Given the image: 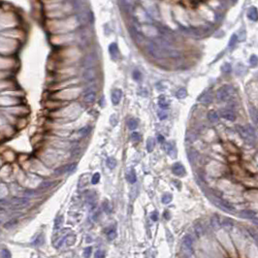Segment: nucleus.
Masks as SVG:
<instances>
[{
    "mask_svg": "<svg viewBox=\"0 0 258 258\" xmlns=\"http://www.w3.org/2000/svg\"><path fill=\"white\" fill-rule=\"evenodd\" d=\"M78 23L77 18L69 16L62 18H50L47 23V27L53 33L63 34L74 31L78 27Z\"/></svg>",
    "mask_w": 258,
    "mask_h": 258,
    "instance_id": "1",
    "label": "nucleus"
},
{
    "mask_svg": "<svg viewBox=\"0 0 258 258\" xmlns=\"http://www.w3.org/2000/svg\"><path fill=\"white\" fill-rule=\"evenodd\" d=\"M47 15L49 18H62L72 16L74 13L72 5L68 2H55L47 4Z\"/></svg>",
    "mask_w": 258,
    "mask_h": 258,
    "instance_id": "2",
    "label": "nucleus"
},
{
    "mask_svg": "<svg viewBox=\"0 0 258 258\" xmlns=\"http://www.w3.org/2000/svg\"><path fill=\"white\" fill-rule=\"evenodd\" d=\"M146 50L151 56L155 58H165V57H178L180 53L169 47H162L154 42H149L146 45Z\"/></svg>",
    "mask_w": 258,
    "mask_h": 258,
    "instance_id": "3",
    "label": "nucleus"
},
{
    "mask_svg": "<svg viewBox=\"0 0 258 258\" xmlns=\"http://www.w3.org/2000/svg\"><path fill=\"white\" fill-rule=\"evenodd\" d=\"M237 131L247 144H254V142H255L256 140L255 131H254V129L250 125H246V126L238 125Z\"/></svg>",
    "mask_w": 258,
    "mask_h": 258,
    "instance_id": "4",
    "label": "nucleus"
},
{
    "mask_svg": "<svg viewBox=\"0 0 258 258\" xmlns=\"http://www.w3.org/2000/svg\"><path fill=\"white\" fill-rule=\"evenodd\" d=\"M216 97H217L218 100L223 102L230 101L235 97V90L231 85H224L217 90Z\"/></svg>",
    "mask_w": 258,
    "mask_h": 258,
    "instance_id": "5",
    "label": "nucleus"
},
{
    "mask_svg": "<svg viewBox=\"0 0 258 258\" xmlns=\"http://www.w3.org/2000/svg\"><path fill=\"white\" fill-rule=\"evenodd\" d=\"M181 249L187 255H191L193 253V240L190 235H186L181 242Z\"/></svg>",
    "mask_w": 258,
    "mask_h": 258,
    "instance_id": "6",
    "label": "nucleus"
},
{
    "mask_svg": "<svg viewBox=\"0 0 258 258\" xmlns=\"http://www.w3.org/2000/svg\"><path fill=\"white\" fill-rule=\"evenodd\" d=\"M134 15H135V18H137V21L141 23H149V21H151V18H149V16L148 15V13L141 7H137L135 9Z\"/></svg>",
    "mask_w": 258,
    "mask_h": 258,
    "instance_id": "7",
    "label": "nucleus"
},
{
    "mask_svg": "<svg viewBox=\"0 0 258 258\" xmlns=\"http://www.w3.org/2000/svg\"><path fill=\"white\" fill-rule=\"evenodd\" d=\"M28 203H29V201L24 198V197H14L12 200H11V206L13 207V208L15 209H21L23 208V207H26L28 205Z\"/></svg>",
    "mask_w": 258,
    "mask_h": 258,
    "instance_id": "8",
    "label": "nucleus"
},
{
    "mask_svg": "<svg viewBox=\"0 0 258 258\" xmlns=\"http://www.w3.org/2000/svg\"><path fill=\"white\" fill-rule=\"evenodd\" d=\"M172 171L173 173L178 177H183L186 175V169H184L183 165L181 163V162H177L173 165L172 167Z\"/></svg>",
    "mask_w": 258,
    "mask_h": 258,
    "instance_id": "9",
    "label": "nucleus"
},
{
    "mask_svg": "<svg viewBox=\"0 0 258 258\" xmlns=\"http://www.w3.org/2000/svg\"><path fill=\"white\" fill-rule=\"evenodd\" d=\"M215 203L216 206L220 207L222 210H225V211H228V212H234L235 211V207L232 206L230 203L224 201V200L219 199L218 201H215Z\"/></svg>",
    "mask_w": 258,
    "mask_h": 258,
    "instance_id": "10",
    "label": "nucleus"
},
{
    "mask_svg": "<svg viewBox=\"0 0 258 258\" xmlns=\"http://www.w3.org/2000/svg\"><path fill=\"white\" fill-rule=\"evenodd\" d=\"M220 116H221V117H223L224 119L229 120V122H234V120L236 119V116H235V114L233 113V111L229 110V109L221 110L220 111Z\"/></svg>",
    "mask_w": 258,
    "mask_h": 258,
    "instance_id": "11",
    "label": "nucleus"
},
{
    "mask_svg": "<svg viewBox=\"0 0 258 258\" xmlns=\"http://www.w3.org/2000/svg\"><path fill=\"white\" fill-rule=\"evenodd\" d=\"M122 90H119V88L113 90L112 95H111V99H112V102L114 105L119 104L120 100H122Z\"/></svg>",
    "mask_w": 258,
    "mask_h": 258,
    "instance_id": "12",
    "label": "nucleus"
},
{
    "mask_svg": "<svg viewBox=\"0 0 258 258\" xmlns=\"http://www.w3.org/2000/svg\"><path fill=\"white\" fill-rule=\"evenodd\" d=\"M247 17L249 20L253 21H258V11L256 7H254V6H251V7L248 9L247 11Z\"/></svg>",
    "mask_w": 258,
    "mask_h": 258,
    "instance_id": "13",
    "label": "nucleus"
},
{
    "mask_svg": "<svg viewBox=\"0 0 258 258\" xmlns=\"http://www.w3.org/2000/svg\"><path fill=\"white\" fill-rule=\"evenodd\" d=\"M96 99V93L94 91H90L87 93L85 94L84 96V101L87 104H92L93 102Z\"/></svg>",
    "mask_w": 258,
    "mask_h": 258,
    "instance_id": "14",
    "label": "nucleus"
},
{
    "mask_svg": "<svg viewBox=\"0 0 258 258\" xmlns=\"http://www.w3.org/2000/svg\"><path fill=\"white\" fill-rule=\"evenodd\" d=\"M169 104H170V102H169L166 96H164V95H160V96H159L158 106L160 107L161 109H167V108L169 107Z\"/></svg>",
    "mask_w": 258,
    "mask_h": 258,
    "instance_id": "15",
    "label": "nucleus"
},
{
    "mask_svg": "<svg viewBox=\"0 0 258 258\" xmlns=\"http://www.w3.org/2000/svg\"><path fill=\"white\" fill-rule=\"evenodd\" d=\"M126 180L129 183H135L137 181V177L135 174V171L133 169H130V170L126 173Z\"/></svg>",
    "mask_w": 258,
    "mask_h": 258,
    "instance_id": "16",
    "label": "nucleus"
},
{
    "mask_svg": "<svg viewBox=\"0 0 258 258\" xmlns=\"http://www.w3.org/2000/svg\"><path fill=\"white\" fill-rule=\"evenodd\" d=\"M240 216L243 218H247V219H252L255 217V213L250 210H244L240 213Z\"/></svg>",
    "mask_w": 258,
    "mask_h": 258,
    "instance_id": "17",
    "label": "nucleus"
},
{
    "mask_svg": "<svg viewBox=\"0 0 258 258\" xmlns=\"http://www.w3.org/2000/svg\"><path fill=\"white\" fill-rule=\"evenodd\" d=\"M211 225L212 227L215 229V230H217V229L220 228L221 226V223H220V220H219V217L217 215H213L212 218H211Z\"/></svg>",
    "mask_w": 258,
    "mask_h": 258,
    "instance_id": "18",
    "label": "nucleus"
},
{
    "mask_svg": "<svg viewBox=\"0 0 258 258\" xmlns=\"http://www.w3.org/2000/svg\"><path fill=\"white\" fill-rule=\"evenodd\" d=\"M208 119L213 123L217 122L218 119H219L218 114L216 113L215 111H210V112L208 113Z\"/></svg>",
    "mask_w": 258,
    "mask_h": 258,
    "instance_id": "19",
    "label": "nucleus"
},
{
    "mask_svg": "<svg viewBox=\"0 0 258 258\" xmlns=\"http://www.w3.org/2000/svg\"><path fill=\"white\" fill-rule=\"evenodd\" d=\"M95 69L93 67L87 68V70L84 73V77L87 80H92L95 78Z\"/></svg>",
    "mask_w": 258,
    "mask_h": 258,
    "instance_id": "20",
    "label": "nucleus"
},
{
    "mask_svg": "<svg viewBox=\"0 0 258 258\" xmlns=\"http://www.w3.org/2000/svg\"><path fill=\"white\" fill-rule=\"evenodd\" d=\"M146 151H148L149 152H151L152 151H154V146H155V140L154 138H151V137H149V138L146 140Z\"/></svg>",
    "mask_w": 258,
    "mask_h": 258,
    "instance_id": "21",
    "label": "nucleus"
},
{
    "mask_svg": "<svg viewBox=\"0 0 258 258\" xmlns=\"http://www.w3.org/2000/svg\"><path fill=\"white\" fill-rule=\"evenodd\" d=\"M106 234H107V238L109 241H113L117 237V231L114 227H110L109 229H108Z\"/></svg>",
    "mask_w": 258,
    "mask_h": 258,
    "instance_id": "22",
    "label": "nucleus"
},
{
    "mask_svg": "<svg viewBox=\"0 0 258 258\" xmlns=\"http://www.w3.org/2000/svg\"><path fill=\"white\" fill-rule=\"evenodd\" d=\"M199 100L201 101L203 104L209 105L210 103H212L213 102V96H212V94H210V93H205Z\"/></svg>",
    "mask_w": 258,
    "mask_h": 258,
    "instance_id": "23",
    "label": "nucleus"
},
{
    "mask_svg": "<svg viewBox=\"0 0 258 258\" xmlns=\"http://www.w3.org/2000/svg\"><path fill=\"white\" fill-rule=\"evenodd\" d=\"M194 231H195V234L198 236V237H201V236L204 234L203 225L200 223V222H197V223L194 225Z\"/></svg>",
    "mask_w": 258,
    "mask_h": 258,
    "instance_id": "24",
    "label": "nucleus"
},
{
    "mask_svg": "<svg viewBox=\"0 0 258 258\" xmlns=\"http://www.w3.org/2000/svg\"><path fill=\"white\" fill-rule=\"evenodd\" d=\"M109 52L111 53V55H112L114 58H116V56L119 55V50H117V44H111L110 47H109Z\"/></svg>",
    "mask_w": 258,
    "mask_h": 258,
    "instance_id": "25",
    "label": "nucleus"
},
{
    "mask_svg": "<svg viewBox=\"0 0 258 258\" xmlns=\"http://www.w3.org/2000/svg\"><path fill=\"white\" fill-rule=\"evenodd\" d=\"M127 126H128L129 129L131 130H134L136 129L137 127H138V120H137L136 119H129L128 122H127Z\"/></svg>",
    "mask_w": 258,
    "mask_h": 258,
    "instance_id": "26",
    "label": "nucleus"
},
{
    "mask_svg": "<svg viewBox=\"0 0 258 258\" xmlns=\"http://www.w3.org/2000/svg\"><path fill=\"white\" fill-rule=\"evenodd\" d=\"M249 114L251 117V119L255 123H258V116H257V112L256 109L253 106H249Z\"/></svg>",
    "mask_w": 258,
    "mask_h": 258,
    "instance_id": "27",
    "label": "nucleus"
},
{
    "mask_svg": "<svg viewBox=\"0 0 258 258\" xmlns=\"http://www.w3.org/2000/svg\"><path fill=\"white\" fill-rule=\"evenodd\" d=\"M220 223H221L222 227H224L226 229L227 228L231 229L232 227H233V222H232L231 219H229V218H223V220H221Z\"/></svg>",
    "mask_w": 258,
    "mask_h": 258,
    "instance_id": "28",
    "label": "nucleus"
},
{
    "mask_svg": "<svg viewBox=\"0 0 258 258\" xmlns=\"http://www.w3.org/2000/svg\"><path fill=\"white\" fill-rule=\"evenodd\" d=\"M176 96H177V98H179V99H184V98L187 96L186 90V88H180V90L177 91Z\"/></svg>",
    "mask_w": 258,
    "mask_h": 258,
    "instance_id": "29",
    "label": "nucleus"
},
{
    "mask_svg": "<svg viewBox=\"0 0 258 258\" xmlns=\"http://www.w3.org/2000/svg\"><path fill=\"white\" fill-rule=\"evenodd\" d=\"M236 72H237V75H239V76L244 74V73L247 72L246 66H244V64H241V63H239V64L237 65V67H236Z\"/></svg>",
    "mask_w": 258,
    "mask_h": 258,
    "instance_id": "30",
    "label": "nucleus"
},
{
    "mask_svg": "<svg viewBox=\"0 0 258 258\" xmlns=\"http://www.w3.org/2000/svg\"><path fill=\"white\" fill-rule=\"evenodd\" d=\"M107 166L110 169H114L117 166V160L114 157H108L107 158Z\"/></svg>",
    "mask_w": 258,
    "mask_h": 258,
    "instance_id": "31",
    "label": "nucleus"
},
{
    "mask_svg": "<svg viewBox=\"0 0 258 258\" xmlns=\"http://www.w3.org/2000/svg\"><path fill=\"white\" fill-rule=\"evenodd\" d=\"M238 41V36L236 34H233L230 38V41H229V44H228V47L230 48V49H232L233 47H235L236 43H237Z\"/></svg>",
    "mask_w": 258,
    "mask_h": 258,
    "instance_id": "32",
    "label": "nucleus"
},
{
    "mask_svg": "<svg viewBox=\"0 0 258 258\" xmlns=\"http://www.w3.org/2000/svg\"><path fill=\"white\" fill-rule=\"evenodd\" d=\"M172 196L170 193H166V194H164L163 196H162V199H161V201H162V203L163 204H169L171 201H172Z\"/></svg>",
    "mask_w": 258,
    "mask_h": 258,
    "instance_id": "33",
    "label": "nucleus"
},
{
    "mask_svg": "<svg viewBox=\"0 0 258 258\" xmlns=\"http://www.w3.org/2000/svg\"><path fill=\"white\" fill-rule=\"evenodd\" d=\"M103 210L105 211V213H111V212H112V207H111V205H110V203H109V201H104V203H103Z\"/></svg>",
    "mask_w": 258,
    "mask_h": 258,
    "instance_id": "34",
    "label": "nucleus"
},
{
    "mask_svg": "<svg viewBox=\"0 0 258 258\" xmlns=\"http://www.w3.org/2000/svg\"><path fill=\"white\" fill-rule=\"evenodd\" d=\"M131 140H132V142H134V143L140 142V140H141V135H140V133L139 132H133L131 134Z\"/></svg>",
    "mask_w": 258,
    "mask_h": 258,
    "instance_id": "35",
    "label": "nucleus"
},
{
    "mask_svg": "<svg viewBox=\"0 0 258 258\" xmlns=\"http://www.w3.org/2000/svg\"><path fill=\"white\" fill-rule=\"evenodd\" d=\"M17 223H18V221L16 220V219H12V220H9V221L7 222V223H5V224H4V227H5L6 229H7V228H8V229H10V228H13V227H14V226H15L16 224H17Z\"/></svg>",
    "mask_w": 258,
    "mask_h": 258,
    "instance_id": "36",
    "label": "nucleus"
},
{
    "mask_svg": "<svg viewBox=\"0 0 258 258\" xmlns=\"http://www.w3.org/2000/svg\"><path fill=\"white\" fill-rule=\"evenodd\" d=\"M99 181H100V174L99 173H95L91 178V183L92 184H97Z\"/></svg>",
    "mask_w": 258,
    "mask_h": 258,
    "instance_id": "37",
    "label": "nucleus"
},
{
    "mask_svg": "<svg viewBox=\"0 0 258 258\" xmlns=\"http://www.w3.org/2000/svg\"><path fill=\"white\" fill-rule=\"evenodd\" d=\"M249 63L251 66H256L258 64V57L255 55H252L249 58Z\"/></svg>",
    "mask_w": 258,
    "mask_h": 258,
    "instance_id": "38",
    "label": "nucleus"
},
{
    "mask_svg": "<svg viewBox=\"0 0 258 258\" xmlns=\"http://www.w3.org/2000/svg\"><path fill=\"white\" fill-rule=\"evenodd\" d=\"M221 70H222V72H224V73H230L232 71V67L229 63H225V64L222 65Z\"/></svg>",
    "mask_w": 258,
    "mask_h": 258,
    "instance_id": "39",
    "label": "nucleus"
},
{
    "mask_svg": "<svg viewBox=\"0 0 258 258\" xmlns=\"http://www.w3.org/2000/svg\"><path fill=\"white\" fill-rule=\"evenodd\" d=\"M35 246H42V244H44V237L42 235H39L36 239V241L33 243Z\"/></svg>",
    "mask_w": 258,
    "mask_h": 258,
    "instance_id": "40",
    "label": "nucleus"
},
{
    "mask_svg": "<svg viewBox=\"0 0 258 258\" xmlns=\"http://www.w3.org/2000/svg\"><path fill=\"white\" fill-rule=\"evenodd\" d=\"M157 116L159 117V119L164 120V119H167L168 114H167V112H165V111H159V112L157 113Z\"/></svg>",
    "mask_w": 258,
    "mask_h": 258,
    "instance_id": "41",
    "label": "nucleus"
},
{
    "mask_svg": "<svg viewBox=\"0 0 258 258\" xmlns=\"http://www.w3.org/2000/svg\"><path fill=\"white\" fill-rule=\"evenodd\" d=\"M90 126H87V127H84V128H82L79 131V133L81 134V136H85V135H87L88 133H90Z\"/></svg>",
    "mask_w": 258,
    "mask_h": 258,
    "instance_id": "42",
    "label": "nucleus"
},
{
    "mask_svg": "<svg viewBox=\"0 0 258 258\" xmlns=\"http://www.w3.org/2000/svg\"><path fill=\"white\" fill-rule=\"evenodd\" d=\"M62 219H63L62 216H59V217L56 219L55 222V229H59L60 227H61L62 222H63Z\"/></svg>",
    "mask_w": 258,
    "mask_h": 258,
    "instance_id": "43",
    "label": "nucleus"
},
{
    "mask_svg": "<svg viewBox=\"0 0 258 258\" xmlns=\"http://www.w3.org/2000/svg\"><path fill=\"white\" fill-rule=\"evenodd\" d=\"M76 169V164H71V165H66V173H72L74 172Z\"/></svg>",
    "mask_w": 258,
    "mask_h": 258,
    "instance_id": "44",
    "label": "nucleus"
},
{
    "mask_svg": "<svg viewBox=\"0 0 258 258\" xmlns=\"http://www.w3.org/2000/svg\"><path fill=\"white\" fill-rule=\"evenodd\" d=\"M133 79H134L135 81H139V80L141 79V73H140L138 70H135V71L133 72Z\"/></svg>",
    "mask_w": 258,
    "mask_h": 258,
    "instance_id": "45",
    "label": "nucleus"
},
{
    "mask_svg": "<svg viewBox=\"0 0 258 258\" xmlns=\"http://www.w3.org/2000/svg\"><path fill=\"white\" fill-rule=\"evenodd\" d=\"M197 155H198V154H197L196 151H189V154H188V156H189V158H190V161L192 162V161H193V159H194V158H196Z\"/></svg>",
    "mask_w": 258,
    "mask_h": 258,
    "instance_id": "46",
    "label": "nucleus"
},
{
    "mask_svg": "<svg viewBox=\"0 0 258 258\" xmlns=\"http://www.w3.org/2000/svg\"><path fill=\"white\" fill-rule=\"evenodd\" d=\"M91 250H92V248L90 247H87V248H85V252H84V256L85 257H88L90 255V253H91Z\"/></svg>",
    "mask_w": 258,
    "mask_h": 258,
    "instance_id": "47",
    "label": "nucleus"
},
{
    "mask_svg": "<svg viewBox=\"0 0 258 258\" xmlns=\"http://www.w3.org/2000/svg\"><path fill=\"white\" fill-rule=\"evenodd\" d=\"M50 186H53V183H50V181H44V183L41 184V188H48V187H50Z\"/></svg>",
    "mask_w": 258,
    "mask_h": 258,
    "instance_id": "48",
    "label": "nucleus"
},
{
    "mask_svg": "<svg viewBox=\"0 0 258 258\" xmlns=\"http://www.w3.org/2000/svg\"><path fill=\"white\" fill-rule=\"evenodd\" d=\"M1 256L2 257H11V254H10V252H9V250L3 249L1 251Z\"/></svg>",
    "mask_w": 258,
    "mask_h": 258,
    "instance_id": "49",
    "label": "nucleus"
},
{
    "mask_svg": "<svg viewBox=\"0 0 258 258\" xmlns=\"http://www.w3.org/2000/svg\"><path fill=\"white\" fill-rule=\"evenodd\" d=\"M151 219L154 221H156L158 219V213L156 212H154V213H152V215H151Z\"/></svg>",
    "mask_w": 258,
    "mask_h": 258,
    "instance_id": "50",
    "label": "nucleus"
},
{
    "mask_svg": "<svg viewBox=\"0 0 258 258\" xmlns=\"http://www.w3.org/2000/svg\"><path fill=\"white\" fill-rule=\"evenodd\" d=\"M105 256V254H104V252L103 251H101V250H98L96 253H95V257H104Z\"/></svg>",
    "mask_w": 258,
    "mask_h": 258,
    "instance_id": "51",
    "label": "nucleus"
},
{
    "mask_svg": "<svg viewBox=\"0 0 258 258\" xmlns=\"http://www.w3.org/2000/svg\"><path fill=\"white\" fill-rule=\"evenodd\" d=\"M44 2H46V4H50V3H55V2H60L62 0H43Z\"/></svg>",
    "mask_w": 258,
    "mask_h": 258,
    "instance_id": "52",
    "label": "nucleus"
},
{
    "mask_svg": "<svg viewBox=\"0 0 258 258\" xmlns=\"http://www.w3.org/2000/svg\"><path fill=\"white\" fill-rule=\"evenodd\" d=\"M164 217H166V218L170 217V216H169V212H165L164 213Z\"/></svg>",
    "mask_w": 258,
    "mask_h": 258,
    "instance_id": "53",
    "label": "nucleus"
},
{
    "mask_svg": "<svg viewBox=\"0 0 258 258\" xmlns=\"http://www.w3.org/2000/svg\"><path fill=\"white\" fill-rule=\"evenodd\" d=\"M158 140H159V141H160V142H162V141H163V137H162L161 135H159V136H158Z\"/></svg>",
    "mask_w": 258,
    "mask_h": 258,
    "instance_id": "54",
    "label": "nucleus"
},
{
    "mask_svg": "<svg viewBox=\"0 0 258 258\" xmlns=\"http://www.w3.org/2000/svg\"><path fill=\"white\" fill-rule=\"evenodd\" d=\"M253 237H254V239H255V241H256V242H257V243H258V235H255V236H253Z\"/></svg>",
    "mask_w": 258,
    "mask_h": 258,
    "instance_id": "55",
    "label": "nucleus"
}]
</instances>
